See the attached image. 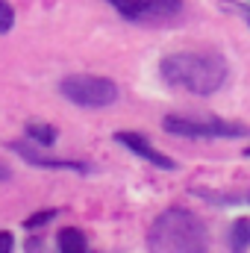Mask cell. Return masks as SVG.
Wrapping results in <instances>:
<instances>
[{
	"label": "cell",
	"instance_id": "cell-9",
	"mask_svg": "<svg viewBox=\"0 0 250 253\" xmlns=\"http://www.w3.org/2000/svg\"><path fill=\"white\" fill-rule=\"evenodd\" d=\"M250 245V221L248 218H239L233 227H230V251L233 253H248Z\"/></svg>",
	"mask_w": 250,
	"mask_h": 253
},
{
	"label": "cell",
	"instance_id": "cell-8",
	"mask_svg": "<svg viewBox=\"0 0 250 253\" xmlns=\"http://www.w3.org/2000/svg\"><path fill=\"white\" fill-rule=\"evenodd\" d=\"M56 242H59V253H85L88 251L85 233L77 230V227H65V230H59Z\"/></svg>",
	"mask_w": 250,
	"mask_h": 253
},
{
	"label": "cell",
	"instance_id": "cell-6",
	"mask_svg": "<svg viewBox=\"0 0 250 253\" xmlns=\"http://www.w3.org/2000/svg\"><path fill=\"white\" fill-rule=\"evenodd\" d=\"M9 150L18 153L27 165H36V168H53V171H71V174H91L94 168L88 162H80V159H59V156H47L42 153V147H33L27 141H9Z\"/></svg>",
	"mask_w": 250,
	"mask_h": 253
},
{
	"label": "cell",
	"instance_id": "cell-7",
	"mask_svg": "<svg viewBox=\"0 0 250 253\" xmlns=\"http://www.w3.org/2000/svg\"><path fill=\"white\" fill-rule=\"evenodd\" d=\"M115 141H118V144H124L129 153L141 156L144 162H150V165L162 168V171H174V168H177V162H174L171 156H165L162 150H156V147L141 135V132H115Z\"/></svg>",
	"mask_w": 250,
	"mask_h": 253
},
{
	"label": "cell",
	"instance_id": "cell-13",
	"mask_svg": "<svg viewBox=\"0 0 250 253\" xmlns=\"http://www.w3.org/2000/svg\"><path fill=\"white\" fill-rule=\"evenodd\" d=\"M15 24V9L9 6V0H0V36H6Z\"/></svg>",
	"mask_w": 250,
	"mask_h": 253
},
{
	"label": "cell",
	"instance_id": "cell-14",
	"mask_svg": "<svg viewBox=\"0 0 250 253\" xmlns=\"http://www.w3.org/2000/svg\"><path fill=\"white\" fill-rule=\"evenodd\" d=\"M12 251H15V239H12V233L0 230V253H12Z\"/></svg>",
	"mask_w": 250,
	"mask_h": 253
},
{
	"label": "cell",
	"instance_id": "cell-1",
	"mask_svg": "<svg viewBox=\"0 0 250 253\" xmlns=\"http://www.w3.org/2000/svg\"><path fill=\"white\" fill-rule=\"evenodd\" d=\"M159 74L168 85L206 97V94H215L227 83L230 68L218 53H171L162 59Z\"/></svg>",
	"mask_w": 250,
	"mask_h": 253
},
{
	"label": "cell",
	"instance_id": "cell-12",
	"mask_svg": "<svg viewBox=\"0 0 250 253\" xmlns=\"http://www.w3.org/2000/svg\"><path fill=\"white\" fill-rule=\"evenodd\" d=\"M59 215V209H44V212H36V215H30L27 221H24V227L27 230H36V227H44L47 221H53Z\"/></svg>",
	"mask_w": 250,
	"mask_h": 253
},
{
	"label": "cell",
	"instance_id": "cell-10",
	"mask_svg": "<svg viewBox=\"0 0 250 253\" xmlns=\"http://www.w3.org/2000/svg\"><path fill=\"white\" fill-rule=\"evenodd\" d=\"M27 135H30L39 147H53V144H56V126H50V124L30 121V124H27Z\"/></svg>",
	"mask_w": 250,
	"mask_h": 253
},
{
	"label": "cell",
	"instance_id": "cell-3",
	"mask_svg": "<svg viewBox=\"0 0 250 253\" xmlns=\"http://www.w3.org/2000/svg\"><path fill=\"white\" fill-rule=\"evenodd\" d=\"M59 94L80 109H103V106H112L121 91L109 77L74 74V77H65L59 83Z\"/></svg>",
	"mask_w": 250,
	"mask_h": 253
},
{
	"label": "cell",
	"instance_id": "cell-2",
	"mask_svg": "<svg viewBox=\"0 0 250 253\" xmlns=\"http://www.w3.org/2000/svg\"><path fill=\"white\" fill-rule=\"evenodd\" d=\"M147 245L150 253H209V233L191 209L171 206L153 221Z\"/></svg>",
	"mask_w": 250,
	"mask_h": 253
},
{
	"label": "cell",
	"instance_id": "cell-15",
	"mask_svg": "<svg viewBox=\"0 0 250 253\" xmlns=\"http://www.w3.org/2000/svg\"><path fill=\"white\" fill-rule=\"evenodd\" d=\"M9 177H12V174H9V168H6V165H0V183H6Z\"/></svg>",
	"mask_w": 250,
	"mask_h": 253
},
{
	"label": "cell",
	"instance_id": "cell-5",
	"mask_svg": "<svg viewBox=\"0 0 250 253\" xmlns=\"http://www.w3.org/2000/svg\"><path fill=\"white\" fill-rule=\"evenodd\" d=\"M112 9L132 24H168L183 12V0H109Z\"/></svg>",
	"mask_w": 250,
	"mask_h": 253
},
{
	"label": "cell",
	"instance_id": "cell-11",
	"mask_svg": "<svg viewBox=\"0 0 250 253\" xmlns=\"http://www.w3.org/2000/svg\"><path fill=\"white\" fill-rule=\"evenodd\" d=\"M197 194L209 203H218V206H239L245 203V194H212L209 189H197Z\"/></svg>",
	"mask_w": 250,
	"mask_h": 253
},
{
	"label": "cell",
	"instance_id": "cell-4",
	"mask_svg": "<svg viewBox=\"0 0 250 253\" xmlns=\"http://www.w3.org/2000/svg\"><path fill=\"white\" fill-rule=\"evenodd\" d=\"M162 126L165 132L183 135V138H245L248 135V126L242 121H194L183 115H168Z\"/></svg>",
	"mask_w": 250,
	"mask_h": 253
}]
</instances>
